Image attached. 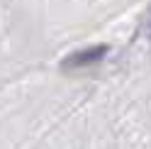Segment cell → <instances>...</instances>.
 <instances>
[{
    "label": "cell",
    "mask_w": 151,
    "mask_h": 149,
    "mask_svg": "<svg viewBox=\"0 0 151 149\" xmlns=\"http://www.w3.org/2000/svg\"><path fill=\"white\" fill-rule=\"evenodd\" d=\"M102 54H105L102 46H95V49H88V51H81V54H76V56H71V66H86V64H93V61H98Z\"/></svg>",
    "instance_id": "6da1fadb"
}]
</instances>
